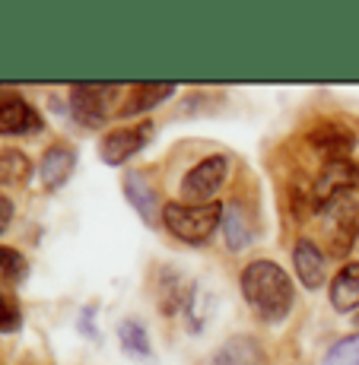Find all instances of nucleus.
Instances as JSON below:
<instances>
[{"mask_svg":"<svg viewBox=\"0 0 359 365\" xmlns=\"http://www.w3.org/2000/svg\"><path fill=\"white\" fill-rule=\"evenodd\" d=\"M242 296L251 305V312L267 324H277L293 308V283L290 273L273 261H255L242 270Z\"/></svg>","mask_w":359,"mask_h":365,"instance_id":"f257e3e1","label":"nucleus"},{"mask_svg":"<svg viewBox=\"0 0 359 365\" xmlns=\"http://www.w3.org/2000/svg\"><path fill=\"white\" fill-rule=\"evenodd\" d=\"M163 222L175 238L188 245H203L210 235L220 229L223 207L220 203H185L175 200L163 207Z\"/></svg>","mask_w":359,"mask_h":365,"instance_id":"f03ea898","label":"nucleus"},{"mask_svg":"<svg viewBox=\"0 0 359 365\" xmlns=\"http://www.w3.org/2000/svg\"><path fill=\"white\" fill-rule=\"evenodd\" d=\"M321 213H325L328 251L337 257H347L359 238V203L353 197H340V200L328 203Z\"/></svg>","mask_w":359,"mask_h":365,"instance_id":"7ed1b4c3","label":"nucleus"},{"mask_svg":"<svg viewBox=\"0 0 359 365\" xmlns=\"http://www.w3.org/2000/svg\"><path fill=\"white\" fill-rule=\"evenodd\" d=\"M359 187V165L353 159H334V163H325L318 172V181L312 187V203L315 210H325L328 203L350 197Z\"/></svg>","mask_w":359,"mask_h":365,"instance_id":"20e7f679","label":"nucleus"},{"mask_svg":"<svg viewBox=\"0 0 359 365\" xmlns=\"http://www.w3.org/2000/svg\"><path fill=\"white\" fill-rule=\"evenodd\" d=\"M229 175V159L226 156H207L201 159L191 172L181 178V197L185 203H213L216 191L223 187V181H226Z\"/></svg>","mask_w":359,"mask_h":365,"instance_id":"39448f33","label":"nucleus"},{"mask_svg":"<svg viewBox=\"0 0 359 365\" xmlns=\"http://www.w3.org/2000/svg\"><path fill=\"white\" fill-rule=\"evenodd\" d=\"M153 124L143 121L137 124V128H118V130H108L102 140V146H98V153H102V163L105 165H124L133 153H140L146 143L153 140Z\"/></svg>","mask_w":359,"mask_h":365,"instance_id":"423d86ee","label":"nucleus"},{"mask_svg":"<svg viewBox=\"0 0 359 365\" xmlns=\"http://www.w3.org/2000/svg\"><path fill=\"white\" fill-rule=\"evenodd\" d=\"M118 96H121L118 86H74L70 105H74V115L83 124H102L111 111L108 105H115Z\"/></svg>","mask_w":359,"mask_h":365,"instance_id":"0eeeda50","label":"nucleus"},{"mask_svg":"<svg viewBox=\"0 0 359 365\" xmlns=\"http://www.w3.org/2000/svg\"><path fill=\"white\" fill-rule=\"evenodd\" d=\"M41 130V118L29 102L13 89H0V133H35Z\"/></svg>","mask_w":359,"mask_h":365,"instance_id":"6e6552de","label":"nucleus"},{"mask_svg":"<svg viewBox=\"0 0 359 365\" xmlns=\"http://www.w3.org/2000/svg\"><path fill=\"white\" fill-rule=\"evenodd\" d=\"M308 143L315 146L318 156L334 163V159H350V153H353V146H356V137L347 128H340V124H325V128H315L308 133Z\"/></svg>","mask_w":359,"mask_h":365,"instance_id":"1a4fd4ad","label":"nucleus"},{"mask_svg":"<svg viewBox=\"0 0 359 365\" xmlns=\"http://www.w3.org/2000/svg\"><path fill=\"white\" fill-rule=\"evenodd\" d=\"M293 264H295V277L299 283H305V289H318L325 283V255L315 242L302 238L293 248Z\"/></svg>","mask_w":359,"mask_h":365,"instance_id":"9d476101","label":"nucleus"},{"mask_svg":"<svg viewBox=\"0 0 359 365\" xmlns=\"http://www.w3.org/2000/svg\"><path fill=\"white\" fill-rule=\"evenodd\" d=\"M74 165H76V156H74V150H70V146L58 143V146H51V150H45L39 172H41V181H45L48 191H58V187H64V181L70 178Z\"/></svg>","mask_w":359,"mask_h":365,"instance_id":"9b49d317","label":"nucleus"},{"mask_svg":"<svg viewBox=\"0 0 359 365\" xmlns=\"http://www.w3.org/2000/svg\"><path fill=\"white\" fill-rule=\"evenodd\" d=\"M124 197L131 200V207L137 210L143 222L156 220V210H159L156 187L150 185V178H146L143 172H128L124 175Z\"/></svg>","mask_w":359,"mask_h":365,"instance_id":"f8f14e48","label":"nucleus"},{"mask_svg":"<svg viewBox=\"0 0 359 365\" xmlns=\"http://www.w3.org/2000/svg\"><path fill=\"white\" fill-rule=\"evenodd\" d=\"M330 305L340 314H350L359 308V261L347 264L330 279Z\"/></svg>","mask_w":359,"mask_h":365,"instance_id":"ddd939ff","label":"nucleus"},{"mask_svg":"<svg viewBox=\"0 0 359 365\" xmlns=\"http://www.w3.org/2000/svg\"><path fill=\"white\" fill-rule=\"evenodd\" d=\"M172 93H175V86H168V83H143V86H133L128 93V102L118 108V115L121 118L143 115V111L156 108L159 102H166Z\"/></svg>","mask_w":359,"mask_h":365,"instance_id":"4468645a","label":"nucleus"},{"mask_svg":"<svg viewBox=\"0 0 359 365\" xmlns=\"http://www.w3.org/2000/svg\"><path fill=\"white\" fill-rule=\"evenodd\" d=\"M264 353L261 343L251 336H232L229 343H223L220 353L213 356V365H261Z\"/></svg>","mask_w":359,"mask_h":365,"instance_id":"2eb2a0df","label":"nucleus"},{"mask_svg":"<svg viewBox=\"0 0 359 365\" xmlns=\"http://www.w3.org/2000/svg\"><path fill=\"white\" fill-rule=\"evenodd\" d=\"M32 175V163L19 150H0V185H26Z\"/></svg>","mask_w":359,"mask_h":365,"instance_id":"dca6fc26","label":"nucleus"},{"mask_svg":"<svg viewBox=\"0 0 359 365\" xmlns=\"http://www.w3.org/2000/svg\"><path fill=\"white\" fill-rule=\"evenodd\" d=\"M223 226H226V245L232 251H238V248H245L248 245V220L242 216V210H238V203H226L223 207Z\"/></svg>","mask_w":359,"mask_h":365,"instance_id":"f3484780","label":"nucleus"},{"mask_svg":"<svg viewBox=\"0 0 359 365\" xmlns=\"http://www.w3.org/2000/svg\"><path fill=\"white\" fill-rule=\"evenodd\" d=\"M29 273V264L16 248H0V286H19Z\"/></svg>","mask_w":359,"mask_h":365,"instance_id":"a211bd4d","label":"nucleus"},{"mask_svg":"<svg viewBox=\"0 0 359 365\" xmlns=\"http://www.w3.org/2000/svg\"><path fill=\"white\" fill-rule=\"evenodd\" d=\"M121 346L128 353H137V356H150V340H146V331L140 321H124L121 324Z\"/></svg>","mask_w":359,"mask_h":365,"instance_id":"6ab92c4d","label":"nucleus"},{"mask_svg":"<svg viewBox=\"0 0 359 365\" xmlns=\"http://www.w3.org/2000/svg\"><path fill=\"white\" fill-rule=\"evenodd\" d=\"M321 365H359V334L340 340L337 346H330Z\"/></svg>","mask_w":359,"mask_h":365,"instance_id":"aec40b11","label":"nucleus"},{"mask_svg":"<svg viewBox=\"0 0 359 365\" xmlns=\"http://www.w3.org/2000/svg\"><path fill=\"white\" fill-rule=\"evenodd\" d=\"M23 324V314H19L16 302H13L6 292H0V334H13Z\"/></svg>","mask_w":359,"mask_h":365,"instance_id":"412c9836","label":"nucleus"},{"mask_svg":"<svg viewBox=\"0 0 359 365\" xmlns=\"http://www.w3.org/2000/svg\"><path fill=\"white\" fill-rule=\"evenodd\" d=\"M10 220H13V200L6 194H0V232H6Z\"/></svg>","mask_w":359,"mask_h":365,"instance_id":"4be33fe9","label":"nucleus"}]
</instances>
